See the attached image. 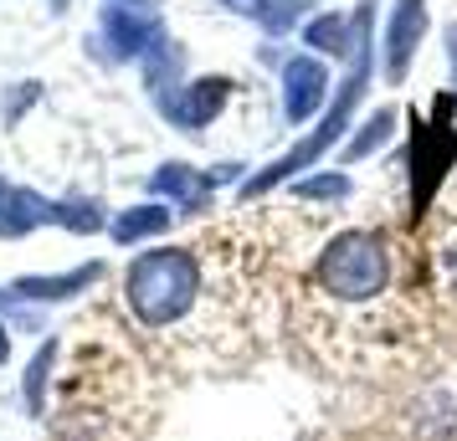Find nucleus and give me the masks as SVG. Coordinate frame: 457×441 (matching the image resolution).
Returning a JSON list of instances; mask_svg holds the SVG:
<instances>
[{
    "instance_id": "f257e3e1",
    "label": "nucleus",
    "mask_w": 457,
    "mask_h": 441,
    "mask_svg": "<svg viewBox=\"0 0 457 441\" xmlns=\"http://www.w3.org/2000/svg\"><path fill=\"white\" fill-rule=\"evenodd\" d=\"M201 282H206V273L190 247H154L124 267V303L145 329L160 334V329H175L195 314Z\"/></svg>"
},
{
    "instance_id": "f03ea898",
    "label": "nucleus",
    "mask_w": 457,
    "mask_h": 441,
    "mask_svg": "<svg viewBox=\"0 0 457 441\" xmlns=\"http://www.w3.org/2000/svg\"><path fill=\"white\" fill-rule=\"evenodd\" d=\"M391 277H395L391 241L380 232H365V226L329 236L319 262H313V282L334 303H375V298L391 293Z\"/></svg>"
},
{
    "instance_id": "7ed1b4c3",
    "label": "nucleus",
    "mask_w": 457,
    "mask_h": 441,
    "mask_svg": "<svg viewBox=\"0 0 457 441\" xmlns=\"http://www.w3.org/2000/svg\"><path fill=\"white\" fill-rule=\"evenodd\" d=\"M98 282H104V262H83V267H72V273L21 277V282H11V293L21 298V303H67V298L87 293V288H98Z\"/></svg>"
},
{
    "instance_id": "20e7f679",
    "label": "nucleus",
    "mask_w": 457,
    "mask_h": 441,
    "mask_svg": "<svg viewBox=\"0 0 457 441\" xmlns=\"http://www.w3.org/2000/svg\"><path fill=\"white\" fill-rule=\"evenodd\" d=\"M324 98H329V78H324L319 62L298 57V62L283 67V113H288V124H303Z\"/></svg>"
},
{
    "instance_id": "39448f33",
    "label": "nucleus",
    "mask_w": 457,
    "mask_h": 441,
    "mask_svg": "<svg viewBox=\"0 0 457 441\" xmlns=\"http://www.w3.org/2000/svg\"><path fill=\"white\" fill-rule=\"evenodd\" d=\"M170 221H175V210L165 206H129L108 221V236H113V247H145L170 232Z\"/></svg>"
},
{
    "instance_id": "423d86ee",
    "label": "nucleus",
    "mask_w": 457,
    "mask_h": 441,
    "mask_svg": "<svg viewBox=\"0 0 457 441\" xmlns=\"http://www.w3.org/2000/svg\"><path fill=\"white\" fill-rule=\"evenodd\" d=\"M149 190H154V195H165V200H180L186 210H195V206H206L211 180H201L190 165H160V175L149 180Z\"/></svg>"
},
{
    "instance_id": "0eeeda50",
    "label": "nucleus",
    "mask_w": 457,
    "mask_h": 441,
    "mask_svg": "<svg viewBox=\"0 0 457 441\" xmlns=\"http://www.w3.org/2000/svg\"><path fill=\"white\" fill-rule=\"evenodd\" d=\"M52 364H57V339H46L42 349L31 355L26 375H21V405H26V416H31V421L46 416V385H52Z\"/></svg>"
},
{
    "instance_id": "6e6552de",
    "label": "nucleus",
    "mask_w": 457,
    "mask_h": 441,
    "mask_svg": "<svg viewBox=\"0 0 457 441\" xmlns=\"http://www.w3.org/2000/svg\"><path fill=\"white\" fill-rule=\"evenodd\" d=\"M416 37H421V5L406 0V11L395 16V31H391V83L406 78V67H411V52H416Z\"/></svg>"
},
{
    "instance_id": "1a4fd4ad",
    "label": "nucleus",
    "mask_w": 457,
    "mask_h": 441,
    "mask_svg": "<svg viewBox=\"0 0 457 441\" xmlns=\"http://www.w3.org/2000/svg\"><path fill=\"white\" fill-rule=\"evenodd\" d=\"M391 124H395V113H391V108H386V113H375L370 124H365L360 134H354V144H350V159H360V154H370L375 144H386V139H391Z\"/></svg>"
},
{
    "instance_id": "9d476101",
    "label": "nucleus",
    "mask_w": 457,
    "mask_h": 441,
    "mask_svg": "<svg viewBox=\"0 0 457 441\" xmlns=\"http://www.w3.org/2000/svg\"><path fill=\"white\" fill-rule=\"evenodd\" d=\"M298 195H309V200H345L350 195V180L345 175H313L298 185Z\"/></svg>"
},
{
    "instance_id": "9b49d317",
    "label": "nucleus",
    "mask_w": 457,
    "mask_h": 441,
    "mask_svg": "<svg viewBox=\"0 0 457 441\" xmlns=\"http://www.w3.org/2000/svg\"><path fill=\"white\" fill-rule=\"evenodd\" d=\"M5 364H11V323L0 318V370H5Z\"/></svg>"
},
{
    "instance_id": "f8f14e48",
    "label": "nucleus",
    "mask_w": 457,
    "mask_h": 441,
    "mask_svg": "<svg viewBox=\"0 0 457 441\" xmlns=\"http://www.w3.org/2000/svg\"><path fill=\"white\" fill-rule=\"evenodd\" d=\"M5 190H11V185H0V210H5Z\"/></svg>"
}]
</instances>
